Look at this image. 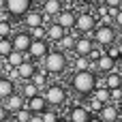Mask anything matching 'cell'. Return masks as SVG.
<instances>
[{"label":"cell","mask_w":122,"mask_h":122,"mask_svg":"<svg viewBox=\"0 0 122 122\" xmlns=\"http://www.w3.org/2000/svg\"><path fill=\"white\" fill-rule=\"evenodd\" d=\"M120 90H122V86H120Z\"/></svg>","instance_id":"46"},{"label":"cell","mask_w":122,"mask_h":122,"mask_svg":"<svg viewBox=\"0 0 122 122\" xmlns=\"http://www.w3.org/2000/svg\"><path fill=\"white\" fill-rule=\"evenodd\" d=\"M28 34H30L32 41H43V39H47V28L45 26H36V28H30Z\"/></svg>","instance_id":"28"},{"label":"cell","mask_w":122,"mask_h":122,"mask_svg":"<svg viewBox=\"0 0 122 122\" xmlns=\"http://www.w3.org/2000/svg\"><path fill=\"white\" fill-rule=\"evenodd\" d=\"M99 118L103 122H114L120 118V112H118V107L114 105V103H107V105H103V109L99 112Z\"/></svg>","instance_id":"18"},{"label":"cell","mask_w":122,"mask_h":122,"mask_svg":"<svg viewBox=\"0 0 122 122\" xmlns=\"http://www.w3.org/2000/svg\"><path fill=\"white\" fill-rule=\"evenodd\" d=\"M90 116H92V114L86 109V105L79 103V105H73V107L69 109L66 120H69V122H88V120H90Z\"/></svg>","instance_id":"11"},{"label":"cell","mask_w":122,"mask_h":122,"mask_svg":"<svg viewBox=\"0 0 122 122\" xmlns=\"http://www.w3.org/2000/svg\"><path fill=\"white\" fill-rule=\"evenodd\" d=\"M103 4L109 6V9H122V0H105Z\"/></svg>","instance_id":"35"},{"label":"cell","mask_w":122,"mask_h":122,"mask_svg":"<svg viewBox=\"0 0 122 122\" xmlns=\"http://www.w3.org/2000/svg\"><path fill=\"white\" fill-rule=\"evenodd\" d=\"M24 26L30 30V28H36V26H43V13L41 11H34V9H30L24 17Z\"/></svg>","instance_id":"16"},{"label":"cell","mask_w":122,"mask_h":122,"mask_svg":"<svg viewBox=\"0 0 122 122\" xmlns=\"http://www.w3.org/2000/svg\"><path fill=\"white\" fill-rule=\"evenodd\" d=\"M24 60H26V54H21V51H15V49H13V51H11V54L4 58L6 66H11V69H17V66H19Z\"/></svg>","instance_id":"23"},{"label":"cell","mask_w":122,"mask_h":122,"mask_svg":"<svg viewBox=\"0 0 122 122\" xmlns=\"http://www.w3.org/2000/svg\"><path fill=\"white\" fill-rule=\"evenodd\" d=\"M92 41H94V45H99V47H109V45H114L116 43V28L114 26H97L94 30H92Z\"/></svg>","instance_id":"4"},{"label":"cell","mask_w":122,"mask_h":122,"mask_svg":"<svg viewBox=\"0 0 122 122\" xmlns=\"http://www.w3.org/2000/svg\"><path fill=\"white\" fill-rule=\"evenodd\" d=\"M6 75V62H4V58H0V77H4Z\"/></svg>","instance_id":"38"},{"label":"cell","mask_w":122,"mask_h":122,"mask_svg":"<svg viewBox=\"0 0 122 122\" xmlns=\"http://www.w3.org/2000/svg\"><path fill=\"white\" fill-rule=\"evenodd\" d=\"M58 26H62L66 32L71 30V28H75V13L71 11V9H62L58 15H56V19H54Z\"/></svg>","instance_id":"13"},{"label":"cell","mask_w":122,"mask_h":122,"mask_svg":"<svg viewBox=\"0 0 122 122\" xmlns=\"http://www.w3.org/2000/svg\"><path fill=\"white\" fill-rule=\"evenodd\" d=\"M17 86H19V90H17V92L24 97V101H28V99H32V97L41 94V90H39V88H36L32 81H19Z\"/></svg>","instance_id":"20"},{"label":"cell","mask_w":122,"mask_h":122,"mask_svg":"<svg viewBox=\"0 0 122 122\" xmlns=\"http://www.w3.org/2000/svg\"><path fill=\"white\" fill-rule=\"evenodd\" d=\"M105 77V86H107V90H114V88H120L122 86V75L120 73H116V71H112V73H107V75H103Z\"/></svg>","instance_id":"24"},{"label":"cell","mask_w":122,"mask_h":122,"mask_svg":"<svg viewBox=\"0 0 122 122\" xmlns=\"http://www.w3.org/2000/svg\"><path fill=\"white\" fill-rule=\"evenodd\" d=\"M58 122H69V120H66V118H64V120H58Z\"/></svg>","instance_id":"45"},{"label":"cell","mask_w":122,"mask_h":122,"mask_svg":"<svg viewBox=\"0 0 122 122\" xmlns=\"http://www.w3.org/2000/svg\"><path fill=\"white\" fill-rule=\"evenodd\" d=\"M90 97H94V99H97L99 103H103V105L109 103V90H107V88H94Z\"/></svg>","instance_id":"29"},{"label":"cell","mask_w":122,"mask_h":122,"mask_svg":"<svg viewBox=\"0 0 122 122\" xmlns=\"http://www.w3.org/2000/svg\"><path fill=\"white\" fill-rule=\"evenodd\" d=\"M64 34H66V30H64L62 26H58L56 21L47 26V41H49V43H58Z\"/></svg>","instance_id":"21"},{"label":"cell","mask_w":122,"mask_h":122,"mask_svg":"<svg viewBox=\"0 0 122 122\" xmlns=\"http://www.w3.org/2000/svg\"><path fill=\"white\" fill-rule=\"evenodd\" d=\"M13 34V26L9 19H0V39H11Z\"/></svg>","instance_id":"30"},{"label":"cell","mask_w":122,"mask_h":122,"mask_svg":"<svg viewBox=\"0 0 122 122\" xmlns=\"http://www.w3.org/2000/svg\"><path fill=\"white\" fill-rule=\"evenodd\" d=\"M47 54H49V41L43 39V41H32V43H30L26 58L32 60V62H34V60H36V62L41 60V62H43V58H45Z\"/></svg>","instance_id":"7"},{"label":"cell","mask_w":122,"mask_h":122,"mask_svg":"<svg viewBox=\"0 0 122 122\" xmlns=\"http://www.w3.org/2000/svg\"><path fill=\"white\" fill-rule=\"evenodd\" d=\"M28 122H43V120H41V116H34V114H32V118H30Z\"/></svg>","instance_id":"40"},{"label":"cell","mask_w":122,"mask_h":122,"mask_svg":"<svg viewBox=\"0 0 122 122\" xmlns=\"http://www.w3.org/2000/svg\"><path fill=\"white\" fill-rule=\"evenodd\" d=\"M2 107L9 112V116H13V114H17L21 107H26V101H24V97H21V94L15 90L11 97H6V99L2 101Z\"/></svg>","instance_id":"8"},{"label":"cell","mask_w":122,"mask_h":122,"mask_svg":"<svg viewBox=\"0 0 122 122\" xmlns=\"http://www.w3.org/2000/svg\"><path fill=\"white\" fill-rule=\"evenodd\" d=\"M32 9V0H4V11L11 17H24Z\"/></svg>","instance_id":"6"},{"label":"cell","mask_w":122,"mask_h":122,"mask_svg":"<svg viewBox=\"0 0 122 122\" xmlns=\"http://www.w3.org/2000/svg\"><path fill=\"white\" fill-rule=\"evenodd\" d=\"M30 118H32L30 109H28V107H21L17 114H13V120H11V122H28Z\"/></svg>","instance_id":"31"},{"label":"cell","mask_w":122,"mask_h":122,"mask_svg":"<svg viewBox=\"0 0 122 122\" xmlns=\"http://www.w3.org/2000/svg\"><path fill=\"white\" fill-rule=\"evenodd\" d=\"M88 122H103V120H101L99 116H90V120H88Z\"/></svg>","instance_id":"42"},{"label":"cell","mask_w":122,"mask_h":122,"mask_svg":"<svg viewBox=\"0 0 122 122\" xmlns=\"http://www.w3.org/2000/svg\"><path fill=\"white\" fill-rule=\"evenodd\" d=\"M94 28H97V17L92 13H79V15H75V30L77 32H81L84 36H90Z\"/></svg>","instance_id":"5"},{"label":"cell","mask_w":122,"mask_h":122,"mask_svg":"<svg viewBox=\"0 0 122 122\" xmlns=\"http://www.w3.org/2000/svg\"><path fill=\"white\" fill-rule=\"evenodd\" d=\"M116 47H118V54H120V58H122V41H116Z\"/></svg>","instance_id":"41"},{"label":"cell","mask_w":122,"mask_h":122,"mask_svg":"<svg viewBox=\"0 0 122 122\" xmlns=\"http://www.w3.org/2000/svg\"><path fill=\"white\" fill-rule=\"evenodd\" d=\"M26 107L30 109V114L41 116V114L47 109V101L43 99V94H36V97H32V99H28V101H26Z\"/></svg>","instance_id":"14"},{"label":"cell","mask_w":122,"mask_h":122,"mask_svg":"<svg viewBox=\"0 0 122 122\" xmlns=\"http://www.w3.org/2000/svg\"><path fill=\"white\" fill-rule=\"evenodd\" d=\"M116 107H118V112H120V116H122V101L118 103V105H116Z\"/></svg>","instance_id":"43"},{"label":"cell","mask_w":122,"mask_h":122,"mask_svg":"<svg viewBox=\"0 0 122 122\" xmlns=\"http://www.w3.org/2000/svg\"><path fill=\"white\" fill-rule=\"evenodd\" d=\"M4 11V0H0V13Z\"/></svg>","instance_id":"44"},{"label":"cell","mask_w":122,"mask_h":122,"mask_svg":"<svg viewBox=\"0 0 122 122\" xmlns=\"http://www.w3.org/2000/svg\"><path fill=\"white\" fill-rule=\"evenodd\" d=\"M84 105H86V109H88V112H90L92 116H99V112L103 109V103H99V101H97L94 97H88Z\"/></svg>","instance_id":"27"},{"label":"cell","mask_w":122,"mask_h":122,"mask_svg":"<svg viewBox=\"0 0 122 122\" xmlns=\"http://www.w3.org/2000/svg\"><path fill=\"white\" fill-rule=\"evenodd\" d=\"M41 120H43V122H58V120H60V116H58V112H56V109L47 107V109L41 114Z\"/></svg>","instance_id":"32"},{"label":"cell","mask_w":122,"mask_h":122,"mask_svg":"<svg viewBox=\"0 0 122 122\" xmlns=\"http://www.w3.org/2000/svg\"><path fill=\"white\" fill-rule=\"evenodd\" d=\"M15 73H17V79H19V81H30L32 75L36 73V62H32V60L26 58V60L15 69Z\"/></svg>","instance_id":"9"},{"label":"cell","mask_w":122,"mask_h":122,"mask_svg":"<svg viewBox=\"0 0 122 122\" xmlns=\"http://www.w3.org/2000/svg\"><path fill=\"white\" fill-rule=\"evenodd\" d=\"M66 64H69V58H66V54L60 51V49H49V54L43 58V69H45L49 75L62 73V71L66 69Z\"/></svg>","instance_id":"2"},{"label":"cell","mask_w":122,"mask_h":122,"mask_svg":"<svg viewBox=\"0 0 122 122\" xmlns=\"http://www.w3.org/2000/svg\"><path fill=\"white\" fill-rule=\"evenodd\" d=\"M94 66H97V73H99V75H107V73L116 71V60H112L107 54H103V56L94 62Z\"/></svg>","instance_id":"15"},{"label":"cell","mask_w":122,"mask_h":122,"mask_svg":"<svg viewBox=\"0 0 122 122\" xmlns=\"http://www.w3.org/2000/svg\"><path fill=\"white\" fill-rule=\"evenodd\" d=\"M90 58L88 56H75L73 58V69L75 71H90Z\"/></svg>","instance_id":"26"},{"label":"cell","mask_w":122,"mask_h":122,"mask_svg":"<svg viewBox=\"0 0 122 122\" xmlns=\"http://www.w3.org/2000/svg\"><path fill=\"white\" fill-rule=\"evenodd\" d=\"M75 39H77L75 34L66 32V34H64V36H62V39H60L56 45H58V49H60V51H66V49H73V45H75Z\"/></svg>","instance_id":"25"},{"label":"cell","mask_w":122,"mask_h":122,"mask_svg":"<svg viewBox=\"0 0 122 122\" xmlns=\"http://www.w3.org/2000/svg\"><path fill=\"white\" fill-rule=\"evenodd\" d=\"M11 43H13V49H15V51L28 54V47H30L32 39H30L28 32H15V34L11 36Z\"/></svg>","instance_id":"10"},{"label":"cell","mask_w":122,"mask_h":122,"mask_svg":"<svg viewBox=\"0 0 122 122\" xmlns=\"http://www.w3.org/2000/svg\"><path fill=\"white\" fill-rule=\"evenodd\" d=\"M120 101H122V90H120V88H114V90H109V103L118 105Z\"/></svg>","instance_id":"34"},{"label":"cell","mask_w":122,"mask_h":122,"mask_svg":"<svg viewBox=\"0 0 122 122\" xmlns=\"http://www.w3.org/2000/svg\"><path fill=\"white\" fill-rule=\"evenodd\" d=\"M0 122H9V112L2 107V103H0Z\"/></svg>","instance_id":"36"},{"label":"cell","mask_w":122,"mask_h":122,"mask_svg":"<svg viewBox=\"0 0 122 122\" xmlns=\"http://www.w3.org/2000/svg\"><path fill=\"white\" fill-rule=\"evenodd\" d=\"M71 88L81 97H90L92 90L97 88V73H92V71H75L73 77H71Z\"/></svg>","instance_id":"1"},{"label":"cell","mask_w":122,"mask_h":122,"mask_svg":"<svg viewBox=\"0 0 122 122\" xmlns=\"http://www.w3.org/2000/svg\"><path fill=\"white\" fill-rule=\"evenodd\" d=\"M60 11H62V0H43V9H41L43 15L56 19V15H58Z\"/></svg>","instance_id":"17"},{"label":"cell","mask_w":122,"mask_h":122,"mask_svg":"<svg viewBox=\"0 0 122 122\" xmlns=\"http://www.w3.org/2000/svg\"><path fill=\"white\" fill-rule=\"evenodd\" d=\"M41 94H43V99L47 101V107H51V109L64 105V103H66V97H69L66 90H64V86H60V84H49Z\"/></svg>","instance_id":"3"},{"label":"cell","mask_w":122,"mask_h":122,"mask_svg":"<svg viewBox=\"0 0 122 122\" xmlns=\"http://www.w3.org/2000/svg\"><path fill=\"white\" fill-rule=\"evenodd\" d=\"M15 90H17V88H15V84H13L9 77H0V101H4L6 97H11Z\"/></svg>","instance_id":"22"},{"label":"cell","mask_w":122,"mask_h":122,"mask_svg":"<svg viewBox=\"0 0 122 122\" xmlns=\"http://www.w3.org/2000/svg\"><path fill=\"white\" fill-rule=\"evenodd\" d=\"M114 24H116V26H118V28L122 30V9L118 11V13H116V17H114Z\"/></svg>","instance_id":"37"},{"label":"cell","mask_w":122,"mask_h":122,"mask_svg":"<svg viewBox=\"0 0 122 122\" xmlns=\"http://www.w3.org/2000/svg\"><path fill=\"white\" fill-rule=\"evenodd\" d=\"M116 73H120V75H122V58H120V60H116Z\"/></svg>","instance_id":"39"},{"label":"cell","mask_w":122,"mask_h":122,"mask_svg":"<svg viewBox=\"0 0 122 122\" xmlns=\"http://www.w3.org/2000/svg\"><path fill=\"white\" fill-rule=\"evenodd\" d=\"M30 81H32V84L43 92V90L49 86V73H47L45 69H36V73L32 75V79H30Z\"/></svg>","instance_id":"19"},{"label":"cell","mask_w":122,"mask_h":122,"mask_svg":"<svg viewBox=\"0 0 122 122\" xmlns=\"http://www.w3.org/2000/svg\"><path fill=\"white\" fill-rule=\"evenodd\" d=\"M92 47H94V41H92V36H77L75 39V45H73V51L77 54V56H88L90 51H92Z\"/></svg>","instance_id":"12"},{"label":"cell","mask_w":122,"mask_h":122,"mask_svg":"<svg viewBox=\"0 0 122 122\" xmlns=\"http://www.w3.org/2000/svg\"><path fill=\"white\" fill-rule=\"evenodd\" d=\"M120 120H122V116H120Z\"/></svg>","instance_id":"47"},{"label":"cell","mask_w":122,"mask_h":122,"mask_svg":"<svg viewBox=\"0 0 122 122\" xmlns=\"http://www.w3.org/2000/svg\"><path fill=\"white\" fill-rule=\"evenodd\" d=\"M13 51V43L11 39H0V58H6Z\"/></svg>","instance_id":"33"}]
</instances>
